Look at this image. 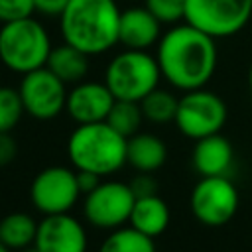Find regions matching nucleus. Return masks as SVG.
<instances>
[{
    "instance_id": "obj_1",
    "label": "nucleus",
    "mask_w": 252,
    "mask_h": 252,
    "mask_svg": "<svg viewBox=\"0 0 252 252\" xmlns=\"http://www.w3.org/2000/svg\"><path fill=\"white\" fill-rule=\"evenodd\" d=\"M156 59L171 87L183 93L203 89L217 69V43L209 33L183 22L161 33Z\"/></svg>"
},
{
    "instance_id": "obj_2",
    "label": "nucleus",
    "mask_w": 252,
    "mask_h": 252,
    "mask_svg": "<svg viewBox=\"0 0 252 252\" xmlns=\"http://www.w3.org/2000/svg\"><path fill=\"white\" fill-rule=\"evenodd\" d=\"M120 8L114 0H69L59 14L63 41L91 55H100L118 43Z\"/></svg>"
},
{
    "instance_id": "obj_3",
    "label": "nucleus",
    "mask_w": 252,
    "mask_h": 252,
    "mask_svg": "<svg viewBox=\"0 0 252 252\" xmlns=\"http://www.w3.org/2000/svg\"><path fill=\"white\" fill-rule=\"evenodd\" d=\"M126 144L128 138L116 132L106 120L77 124L67 140V156L75 169L104 177L124 167Z\"/></svg>"
},
{
    "instance_id": "obj_4",
    "label": "nucleus",
    "mask_w": 252,
    "mask_h": 252,
    "mask_svg": "<svg viewBox=\"0 0 252 252\" xmlns=\"http://www.w3.org/2000/svg\"><path fill=\"white\" fill-rule=\"evenodd\" d=\"M51 51L47 30L32 16L6 22L0 28V61L14 73L26 75L45 67Z\"/></svg>"
},
{
    "instance_id": "obj_5",
    "label": "nucleus",
    "mask_w": 252,
    "mask_h": 252,
    "mask_svg": "<svg viewBox=\"0 0 252 252\" xmlns=\"http://www.w3.org/2000/svg\"><path fill=\"white\" fill-rule=\"evenodd\" d=\"M161 71L156 55L146 49H124L110 59L104 71V83L116 100L140 102L158 89Z\"/></svg>"
},
{
    "instance_id": "obj_6",
    "label": "nucleus",
    "mask_w": 252,
    "mask_h": 252,
    "mask_svg": "<svg viewBox=\"0 0 252 252\" xmlns=\"http://www.w3.org/2000/svg\"><path fill=\"white\" fill-rule=\"evenodd\" d=\"M226 118L228 108L224 100L217 93L203 87L195 91H185L181 94L173 122L183 136L191 140H201L205 136L220 132L226 124Z\"/></svg>"
},
{
    "instance_id": "obj_7",
    "label": "nucleus",
    "mask_w": 252,
    "mask_h": 252,
    "mask_svg": "<svg viewBox=\"0 0 252 252\" xmlns=\"http://www.w3.org/2000/svg\"><path fill=\"white\" fill-rule=\"evenodd\" d=\"M252 16V0H187L185 20L211 37L238 33Z\"/></svg>"
},
{
    "instance_id": "obj_8",
    "label": "nucleus",
    "mask_w": 252,
    "mask_h": 252,
    "mask_svg": "<svg viewBox=\"0 0 252 252\" xmlns=\"http://www.w3.org/2000/svg\"><path fill=\"white\" fill-rule=\"evenodd\" d=\"M193 217L205 226L226 224L238 209V189L228 175L201 177L189 197Z\"/></svg>"
},
{
    "instance_id": "obj_9",
    "label": "nucleus",
    "mask_w": 252,
    "mask_h": 252,
    "mask_svg": "<svg viewBox=\"0 0 252 252\" xmlns=\"http://www.w3.org/2000/svg\"><path fill=\"white\" fill-rule=\"evenodd\" d=\"M136 195L130 183L100 181L91 193L85 195L83 215L89 224L104 230H114L130 220Z\"/></svg>"
},
{
    "instance_id": "obj_10",
    "label": "nucleus",
    "mask_w": 252,
    "mask_h": 252,
    "mask_svg": "<svg viewBox=\"0 0 252 252\" xmlns=\"http://www.w3.org/2000/svg\"><path fill=\"white\" fill-rule=\"evenodd\" d=\"M81 195L77 169L65 165H49L41 169L30 185V201L43 217L69 213Z\"/></svg>"
},
{
    "instance_id": "obj_11",
    "label": "nucleus",
    "mask_w": 252,
    "mask_h": 252,
    "mask_svg": "<svg viewBox=\"0 0 252 252\" xmlns=\"http://www.w3.org/2000/svg\"><path fill=\"white\" fill-rule=\"evenodd\" d=\"M18 91L26 114L35 120H51L65 110L67 85L47 67L22 75Z\"/></svg>"
},
{
    "instance_id": "obj_12",
    "label": "nucleus",
    "mask_w": 252,
    "mask_h": 252,
    "mask_svg": "<svg viewBox=\"0 0 252 252\" xmlns=\"http://www.w3.org/2000/svg\"><path fill=\"white\" fill-rule=\"evenodd\" d=\"M33 246L39 252H87V230L69 213L45 215L37 222Z\"/></svg>"
},
{
    "instance_id": "obj_13",
    "label": "nucleus",
    "mask_w": 252,
    "mask_h": 252,
    "mask_svg": "<svg viewBox=\"0 0 252 252\" xmlns=\"http://www.w3.org/2000/svg\"><path fill=\"white\" fill-rule=\"evenodd\" d=\"M114 100L116 98L104 81H81L67 91L65 112L77 124L102 122L106 120Z\"/></svg>"
},
{
    "instance_id": "obj_14",
    "label": "nucleus",
    "mask_w": 252,
    "mask_h": 252,
    "mask_svg": "<svg viewBox=\"0 0 252 252\" xmlns=\"http://www.w3.org/2000/svg\"><path fill=\"white\" fill-rule=\"evenodd\" d=\"M161 37V22L146 8L132 6L120 12L118 43L126 49H150Z\"/></svg>"
},
{
    "instance_id": "obj_15",
    "label": "nucleus",
    "mask_w": 252,
    "mask_h": 252,
    "mask_svg": "<svg viewBox=\"0 0 252 252\" xmlns=\"http://www.w3.org/2000/svg\"><path fill=\"white\" fill-rule=\"evenodd\" d=\"M191 161H193L195 171L201 177L228 175V171H230V167L234 163L232 144L220 132L205 136L201 140H195Z\"/></svg>"
},
{
    "instance_id": "obj_16",
    "label": "nucleus",
    "mask_w": 252,
    "mask_h": 252,
    "mask_svg": "<svg viewBox=\"0 0 252 252\" xmlns=\"http://www.w3.org/2000/svg\"><path fill=\"white\" fill-rule=\"evenodd\" d=\"M165 159H167V148L159 136L138 132L128 138L126 163H130L136 171L154 173L165 163Z\"/></svg>"
},
{
    "instance_id": "obj_17",
    "label": "nucleus",
    "mask_w": 252,
    "mask_h": 252,
    "mask_svg": "<svg viewBox=\"0 0 252 252\" xmlns=\"http://www.w3.org/2000/svg\"><path fill=\"white\" fill-rule=\"evenodd\" d=\"M128 224L156 238L161 232H165V228L169 226V207L158 193L148 197H138L132 207Z\"/></svg>"
},
{
    "instance_id": "obj_18",
    "label": "nucleus",
    "mask_w": 252,
    "mask_h": 252,
    "mask_svg": "<svg viewBox=\"0 0 252 252\" xmlns=\"http://www.w3.org/2000/svg\"><path fill=\"white\" fill-rule=\"evenodd\" d=\"M45 67L55 73L65 85H77L89 73V55L63 41L61 45L51 47Z\"/></svg>"
},
{
    "instance_id": "obj_19",
    "label": "nucleus",
    "mask_w": 252,
    "mask_h": 252,
    "mask_svg": "<svg viewBox=\"0 0 252 252\" xmlns=\"http://www.w3.org/2000/svg\"><path fill=\"white\" fill-rule=\"evenodd\" d=\"M37 220L28 213H10L0 220V242L10 250L33 246Z\"/></svg>"
},
{
    "instance_id": "obj_20",
    "label": "nucleus",
    "mask_w": 252,
    "mask_h": 252,
    "mask_svg": "<svg viewBox=\"0 0 252 252\" xmlns=\"http://www.w3.org/2000/svg\"><path fill=\"white\" fill-rule=\"evenodd\" d=\"M98 252H156L154 238L134 226H118L102 240Z\"/></svg>"
},
{
    "instance_id": "obj_21",
    "label": "nucleus",
    "mask_w": 252,
    "mask_h": 252,
    "mask_svg": "<svg viewBox=\"0 0 252 252\" xmlns=\"http://www.w3.org/2000/svg\"><path fill=\"white\" fill-rule=\"evenodd\" d=\"M177 104L179 98L165 91V89H154L152 93H148L142 100H140V108L144 114V120H150L154 124H165V122H173L175 114H177Z\"/></svg>"
},
{
    "instance_id": "obj_22",
    "label": "nucleus",
    "mask_w": 252,
    "mask_h": 252,
    "mask_svg": "<svg viewBox=\"0 0 252 252\" xmlns=\"http://www.w3.org/2000/svg\"><path fill=\"white\" fill-rule=\"evenodd\" d=\"M106 122L116 130L120 132L124 138H130L134 134L140 132V126L144 122V114H142V108H140V102H134V100H114L108 116H106Z\"/></svg>"
},
{
    "instance_id": "obj_23",
    "label": "nucleus",
    "mask_w": 252,
    "mask_h": 252,
    "mask_svg": "<svg viewBox=\"0 0 252 252\" xmlns=\"http://www.w3.org/2000/svg\"><path fill=\"white\" fill-rule=\"evenodd\" d=\"M24 102L18 89L0 87V132H12L24 116Z\"/></svg>"
},
{
    "instance_id": "obj_24",
    "label": "nucleus",
    "mask_w": 252,
    "mask_h": 252,
    "mask_svg": "<svg viewBox=\"0 0 252 252\" xmlns=\"http://www.w3.org/2000/svg\"><path fill=\"white\" fill-rule=\"evenodd\" d=\"M185 2L187 0H144V6L161 24H177L185 20Z\"/></svg>"
},
{
    "instance_id": "obj_25",
    "label": "nucleus",
    "mask_w": 252,
    "mask_h": 252,
    "mask_svg": "<svg viewBox=\"0 0 252 252\" xmlns=\"http://www.w3.org/2000/svg\"><path fill=\"white\" fill-rule=\"evenodd\" d=\"M35 12L33 0H0V22H14L28 18Z\"/></svg>"
},
{
    "instance_id": "obj_26",
    "label": "nucleus",
    "mask_w": 252,
    "mask_h": 252,
    "mask_svg": "<svg viewBox=\"0 0 252 252\" xmlns=\"http://www.w3.org/2000/svg\"><path fill=\"white\" fill-rule=\"evenodd\" d=\"M130 187H132L136 199L158 193V181L154 179L152 173H146V171H138V175H134V179L130 181Z\"/></svg>"
},
{
    "instance_id": "obj_27",
    "label": "nucleus",
    "mask_w": 252,
    "mask_h": 252,
    "mask_svg": "<svg viewBox=\"0 0 252 252\" xmlns=\"http://www.w3.org/2000/svg\"><path fill=\"white\" fill-rule=\"evenodd\" d=\"M18 156V144L10 132H0V165H8Z\"/></svg>"
},
{
    "instance_id": "obj_28",
    "label": "nucleus",
    "mask_w": 252,
    "mask_h": 252,
    "mask_svg": "<svg viewBox=\"0 0 252 252\" xmlns=\"http://www.w3.org/2000/svg\"><path fill=\"white\" fill-rule=\"evenodd\" d=\"M69 4V0H33L35 12L45 14V16H57L65 10V6Z\"/></svg>"
},
{
    "instance_id": "obj_29",
    "label": "nucleus",
    "mask_w": 252,
    "mask_h": 252,
    "mask_svg": "<svg viewBox=\"0 0 252 252\" xmlns=\"http://www.w3.org/2000/svg\"><path fill=\"white\" fill-rule=\"evenodd\" d=\"M102 181V177L98 173H93V171H81L77 169V183H79V189L83 195L91 193L98 183Z\"/></svg>"
},
{
    "instance_id": "obj_30",
    "label": "nucleus",
    "mask_w": 252,
    "mask_h": 252,
    "mask_svg": "<svg viewBox=\"0 0 252 252\" xmlns=\"http://www.w3.org/2000/svg\"><path fill=\"white\" fill-rule=\"evenodd\" d=\"M20 252H39L35 246H28V248H24V250H20Z\"/></svg>"
},
{
    "instance_id": "obj_31",
    "label": "nucleus",
    "mask_w": 252,
    "mask_h": 252,
    "mask_svg": "<svg viewBox=\"0 0 252 252\" xmlns=\"http://www.w3.org/2000/svg\"><path fill=\"white\" fill-rule=\"evenodd\" d=\"M248 85H250V91H252V65L248 69Z\"/></svg>"
},
{
    "instance_id": "obj_32",
    "label": "nucleus",
    "mask_w": 252,
    "mask_h": 252,
    "mask_svg": "<svg viewBox=\"0 0 252 252\" xmlns=\"http://www.w3.org/2000/svg\"><path fill=\"white\" fill-rule=\"evenodd\" d=\"M0 252H12V250H10V248H8V246H4V244H2V242H0Z\"/></svg>"
}]
</instances>
